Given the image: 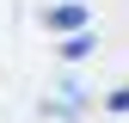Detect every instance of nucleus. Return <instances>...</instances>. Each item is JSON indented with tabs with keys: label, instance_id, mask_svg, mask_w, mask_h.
<instances>
[{
	"label": "nucleus",
	"instance_id": "nucleus-1",
	"mask_svg": "<svg viewBox=\"0 0 129 123\" xmlns=\"http://www.w3.org/2000/svg\"><path fill=\"white\" fill-rule=\"evenodd\" d=\"M92 12L80 6V0H61V6H49V31H86Z\"/></svg>",
	"mask_w": 129,
	"mask_h": 123
}]
</instances>
